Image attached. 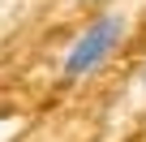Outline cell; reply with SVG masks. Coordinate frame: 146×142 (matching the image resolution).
Segmentation results:
<instances>
[{
  "label": "cell",
  "mask_w": 146,
  "mask_h": 142,
  "mask_svg": "<svg viewBox=\"0 0 146 142\" xmlns=\"http://www.w3.org/2000/svg\"><path fill=\"white\" fill-rule=\"evenodd\" d=\"M125 30H129L125 13H99L78 39L69 43V52L60 60V78L64 82H86L90 73H99V69L116 56V47L125 43Z\"/></svg>",
  "instance_id": "6da1fadb"
},
{
  "label": "cell",
  "mask_w": 146,
  "mask_h": 142,
  "mask_svg": "<svg viewBox=\"0 0 146 142\" xmlns=\"http://www.w3.org/2000/svg\"><path fill=\"white\" fill-rule=\"evenodd\" d=\"M142 91H146V69H142Z\"/></svg>",
  "instance_id": "7a4b0ae2"
}]
</instances>
